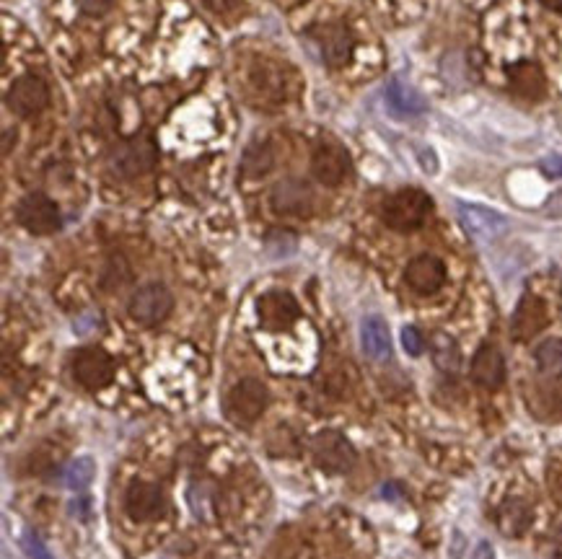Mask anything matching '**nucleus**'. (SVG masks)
Masks as SVG:
<instances>
[{"label": "nucleus", "instance_id": "1", "mask_svg": "<svg viewBox=\"0 0 562 559\" xmlns=\"http://www.w3.org/2000/svg\"><path fill=\"white\" fill-rule=\"evenodd\" d=\"M430 210H433V200L425 195L423 189H399L397 195L384 202L381 215H384V223L392 231L412 233L428 220Z\"/></svg>", "mask_w": 562, "mask_h": 559}, {"label": "nucleus", "instance_id": "2", "mask_svg": "<svg viewBox=\"0 0 562 559\" xmlns=\"http://www.w3.org/2000/svg\"><path fill=\"white\" fill-rule=\"evenodd\" d=\"M270 404V391L257 378H244L226 396V415L236 425H254Z\"/></svg>", "mask_w": 562, "mask_h": 559}, {"label": "nucleus", "instance_id": "3", "mask_svg": "<svg viewBox=\"0 0 562 559\" xmlns=\"http://www.w3.org/2000/svg\"><path fill=\"white\" fill-rule=\"evenodd\" d=\"M158 148L151 138H133L125 143L114 145L109 153V171L122 179L143 176L156 166Z\"/></svg>", "mask_w": 562, "mask_h": 559}, {"label": "nucleus", "instance_id": "4", "mask_svg": "<svg viewBox=\"0 0 562 559\" xmlns=\"http://www.w3.org/2000/svg\"><path fill=\"white\" fill-rule=\"evenodd\" d=\"M174 308V296L171 290L161 283H148L140 285L130 296V303H127V311L133 316L138 324H146V327H156L166 316L171 314Z\"/></svg>", "mask_w": 562, "mask_h": 559}, {"label": "nucleus", "instance_id": "5", "mask_svg": "<svg viewBox=\"0 0 562 559\" xmlns=\"http://www.w3.org/2000/svg\"><path fill=\"white\" fill-rule=\"evenodd\" d=\"M311 39L316 42L322 60L329 68H342L350 63L353 57V32L342 21H329V24H319L311 29Z\"/></svg>", "mask_w": 562, "mask_h": 559}, {"label": "nucleus", "instance_id": "6", "mask_svg": "<svg viewBox=\"0 0 562 559\" xmlns=\"http://www.w3.org/2000/svg\"><path fill=\"white\" fill-rule=\"evenodd\" d=\"M6 104L19 117H37L50 104V88H47V83L39 76L26 73V76L16 78L13 86L8 88Z\"/></svg>", "mask_w": 562, "mask_h": 559}, {"label": "nucleus", "instance_id": "7", "mask_svg": "<svg viewBox=\"0 0 562 559\" xmlns=\"http://www.w3.org/2000/svg\"><path fill=\"white\" fill-rule=\"evenodd\" d=\"M311 453L324 472H348L355 464V448L348 438L337 430H324L311 440Z\"/></svg>", "mask_w": 562, "mask_h": 559}, {"label": "nucleus", "instance_id": "8", "mask_svg": "<svg viewBox=\"0 0 562 559\" xmlns=\"http://www.w3.org/2000/svg\"><path fill=\"white\" fill-rule=\"evenodd\" d=\"M311 174L316 182L327 184V187H337L348 179L350 174V156L335 140H324L316 145L314 156H311Z\"/></svg>", "mask_w": 562, "mask_h": 559}, {"label": "nucleus", "instance_id": "9", "mask_svg": "<svg viewBox=\"0 0 562 559\" xmlns=\"http://www.w3.org/2000/svg\"><path fill=\"white\" fill-rule=\"evenodd\" d=\"M16 218L26 231L37 233V236H47V233H55L60 228V210L42 192L26 195L16 208Z\"/></svg>", "mask_w": 562, "mask_h": 559}, {"label": "nucleus", "instance_id": "10", "mask_svg": "<svg viewBox=\"0 0 562 559\" xmlns=\"http://www.w3.org/2000/svg\"><path fill=\"white\" fill-rule=\"evenodd\" d=\"M70 368H73V376H76L78 384L91 391L104 389L114 376L112 358L104 350H99V347H83V350H78L73 355Z\"/></svg>", "mask_w": 562, "mask_h": 559}, {"label": "nucleus", "instance_id": "11", "mask_svg": "<svg viewBox=\"0 0 562 559\" xmlns=\"http://www.w3.org/2000/svg\"><path fill=\"white\" fill-rule=\"evenodd\" d=\"M125 510L133 521H156L166 513L164 490L153 482H140L135 479L125 492Z\"/></svg>", "mask_w": 562, "mask_h": 559}, {"label": "nucleus", "instance_id": "12", "mask_svg": "<svg viewBox=\"0 0 562 559\" xmlns=\"http://www.w3.org/2000/svg\"><path fill=\"white\" fill-rule=\"evenodd\" d=\"M257 311L262 327L270 329V332L291 329L298 319L296 298L291 293H285V290H270V293H265L257 301Z\"/></svg>", "mask_w": 562, "mask_h": 559}, {"label": "nucleus", "instance_id": "13", "mask_svg": "<svg viewBox=\"0 0 562 559\" xmlns=\"http://www.w3.org/2000/svg\"><path fill=\"white\" fill-rule=\"evenodd\" d=\"M456 210H459L461 226L467 228L474 239L493 241L508 231V218L495 213V210L482 208V205H469V202H459Z\"/></svg>", "mask_w": 562, "mask_h": 559}, {"label": "nucleus", "instance_id": "14", "mask_svg": "<svg viewBox=\"0 0 562 559\" xmlns=\"http://www.w3.org/2000/svg\"><path fill=\"white\" fill-rule=\"evenodd\" d=\"M270 202L275 213L304 218V215H309L314 210V192L301 179H285V182L275 184Z\"/></svg>", "mask_w": 562, "mask_h": 559}, {"label": "nucleus", "instance_id": "15", "mask_svg": "<svg viewBox=\"0 0 562 559\" xmlns=\"http://www.w3.org/2000/svg\"><path fill=\"white\" fill-rule=\"evenodd\" d=\"M405 280L417 296H433L446 283V267L433 254H420V257H415L407 264Z\"/></svg>", "mask_w": 562, "mask_h": 559}, {"label": "nucleus", "instance_id": "16", "mask_svg": "<svg viewBox=\"0 0 562 559\" xmlns=\"http://www.w3.org/2000/svg\"><path fill=\"white\" fill-rule=\"evenodd\" d=\"M547 306L542 298L537 296H524L518 301L516 311L511 319V334L516 342H526L531 337H537L544 327H547Z\"/></svg>", "mask_w": 562, "mask_h": 559}, {"label": "nucleus", "instance_id": "17", "mask_svg": "<svg viewBox=\"0 0 562 559\" xmlns=\"http://www.w3.org/2000/svg\"><path fill=\"white\" fill-rule=\"evenodd\" d=\"M472 378L474 384L485 386V389H498L506 378V360L500 355L498 347L482 345L472 360Z\"/></svg>", "mask_w": 562, "mask_h": 559}, {"label": "nucleus", "instance_id": "18", "mask_svg": "<svg viewBox=\"0 0 562 559\" xmlns=\"http://www.w3.org/2000/svg\"><path fill=\"white\" fill-rule=\"evenodd\" d=\"M508 83H511V91L521 99L537 101L542 99L544 91H547V81H544V73L537 63H516L508 68Z\"/></svg>", "mask_w": 562, "mask_h": 559}, {"label": "nucleus", "instance_id": "19", "mask_svg": "<svg viewBox=\"0 0 562 559\" xmlns=\"http://www.w3.org/2000/svg\"><path fill=\"white\" fill-rule=\"evenodd\" d=\"M360 342H363V350L371 360L376 363H384L392 355V337H389V327L386 321L379 316H368L363 321V329H360Z\"/></svg>", "mask_w": 562, "mask_h": 559}, {"label": "nucleus", "instance_id": "20", "mask_svg": "<svg viewBox=\"0 0 562 559\" xmlns=\"http://www.w3.org/2000/svg\"><path fill=\"white\" fill-rule=\"evenodd\" d=\"M386 101H389V107L397 114H402V117H412V114L425 112L423 96L417 94L415 88L402 81V78H394V81L389 83V88H386Z\"/></svg>", "mask_w": 562, "mask_h": 559}, {"label": "nucleus", "instance_id": "21", "mask_svg": "<svg viewBox=\"0 0 562 559\" xmlns=\"http://www.w3.org/2000/svg\"><path fill=\"white\" fill-rule=\"evenodd\" d=\"M275 166V153H272V145L267 140H254L244 151L241 158V174L247 179H259V176H267Z\"/></svg>", "mask_w": 562, "mask_h": 559}, {"label": "nucleus", "instance_id": "22", "mask_svg": "<svg viewBox=\"0 0 562 559\" xmlns=\"http://www.w3.org/2000/svg\"><path fill=\"white\" fill-rule=\"evenodd\" d=\"M498 526L506 536H521L531 526V510L524 500H508L498 513Z\"/></svg>", "mask_w": 562, "mask_h": 559}, {"label": "nucleus", "instance_id": "23", "mask_svg": "<svg viewBox=\"0 0 562 559\" xmlns=\"http://www.w3.org/2000/svg\"><path fill=\"white\" fill-rule=\"evenodd\" d=\"M430 352H433V363H436L438 371L443 373H456L461 365V352L459 345L454 342V337L449 334H436L433 342H430Z\"/></svg>", "mask_w": 562, "mask_h": 559}, {"label": "nucleus", "instance_id": "24", "mask_svg": "<svg viewBox=\"0 0 562 559\" xmlns=\"http://www.w3.org/2000/svg\"><path fill=\"white\" fill-rule=\"evenodd\" d=\"M96 477V464L94 459H89V456H81V459H73L68 466H65L63 472V484L68 487V490H86L91 482H94Z\"/></svg>", "mask_w": 562, "mask_h": 559}, {"label": "nucleus", "instance_id": "25", "mask_svg": "<svg viewBox=\"0 0 562 559\" xmlns=\"http://www.w3.org/2000/svg\"><path fill=\"white\" fill-rule=\"evenodd\" d=\"M539 371L547 376H560L562 373V340H544L534 352Z\"/></svg>", "mask_w": 562, "mask_h": 559}, {"label": "nucleus", "instance_id": "26", "mask_svg": "<svg viewBox=\"0 0 562 559\" xmlns=\"http://www.w3.org/2000/svg\"><path fill=\"white\" fill-rule=\"evenodd\" d=\"M252 86L257 96H275V101H283L278 91H272V86L285 91V81L280 73H267V68H262V73H259V68L252 70Z\"/></svg>", "mask_w": 562, "mask_h": 559}, {"label": "nucleus", "instance_id": "27", "mask_svg": "<svg viewBox=\"0 0 562 559\" xmlns=\"http://www.w3.org/2000/svg\"><path fill=\"white\" fill-rule=\"evenodd\" d=\"M402 347H405L407 355H412V358L423 355V350H425L423 334L417 332L415 327H405V329H402Z\"/></svg>", "mask_w": 562, "mask_h": 559}, {"label": "nucleus", "instance_id": "28", "mask_svg": "<svg viewBox=\"0 0 562 559\" xmlns=\"http://www.w3.org/2000/svg\"><path fill=\"white\" fill-rule=\"evenodd\" d=\"M76 3L86 16H104L114 6V0H76Z\"/></svg>", "mask_w": 562, "mask_h": 559}, {"label": "nucleus", "instance_id": "29", "mask_svg": "<svg viewBox=\"0 0 562 559\" xmlns=\"http://www.w3.org/2000/svg\"><path fill=\"white\" fill-rule=\"evenodd\" d=\"M24 549H26V554L32 559H52L50 557V552L45 549V544L37 539L34 534H26V539H24Z\"/></svg>", "mask_w": 562, "mask_h": 559}, {"label": "nucleus", "instance_id": "30", "mask_svg": "<svg viewBox=\"0 0 562 559\" xmlns=\"http://www.w3.org/2000/svg\"><path fill=\"white\" fill-rule=\"evenodd\" d=\"M542 171L552 179H562V156H550L542 161Z\"/></svg>", "mask_w": 562, "mask_h": 559}, {"label": "nucleus", "instance_id": "31", "mask_svg": "<svg viewBox=\"0 0 562 559\" xmlns=\"http://www.w3.org/2000/svg\"><path fill=\"white\" fill-rule=\"evenodd\" d=\"M544 213L550 215V218H562V192H557V195L550 197V202H547Z\"/></svg>", "mask_w": 562, "mask_h": 559}, {"label": "nucleus", "instance_id": "32", "mask_svg": "<svg viewBox=\"0 0 562 559\" xmlns=\"http://www.w3.org/2000/svg\"><path fill=\"white\" fill-rule=\"evenodd\" d=\"M205 3H208V6L213 8L215 13H228L231 8H236V3H239V0H205Z\"/></svg>", "mask_w": 562, "mask_h": 559}, {"label": "nucleus", "instance_id": "33", "mask_svg": "<svg viewBox=\"0 0 562 559\" xmlns=\"http://www.w3.org/2000/svg\"><path fill=\"white\" fill-rule=\"evenodd\" d=\"M472 559H495L493 547H490L487 541H480V544H477V549H474Z\"/></svg>", "mask_w": 562, "mask_h": 559}, {"label": "nucleus", "instance_id": "34", "mask_svg": "<svg viewBox=\"0 0 562 559\" xmlns=\"http://www.w3.org/2000/svg\"><path fill=\"white\" fill-rule=\"evenodd\" d=\"M11 140L16 143V132L6 130V135H3V156H8V153H11Z\"/></svg>", "mask_w": 562, "mask_h": 559}, {"label": "nucleus", "instance_id": "35", "mask_svg": "<svg viewBox=\"0 0 562 559\" xmlns=\"http://www.w3.org/2000/svg\"><path fill=\"white\" fill-rule=\"evenodd\" d=\"M542 6H547V8H552V11H560L562 8V0H539Z\"/></svg>", "mask_w": 562, "mask_h": 559}, {"label": "nucleus", "instance_id": "36", "mask_svg": "<svg viewBox=\"0 0 562 559\" xmlns=\"http://www.w3.org/2000/svg\"><path fill=\"white\" fill-rule=\"evenodd\" d=\"M555 554L562 559V528L557 531V536H555Z\"/></svg>", "mask_w": 562, "mask_h": 559}, {"label": "nucleus", "instance_id": "37", "mask_svg": "<svg viewBox=\"0 0 562 559\" xmlns=\"http://www.w3.org/2000/svg\"><path fill=\"white\" fill-rule=\"evenodd\" d=\"M293 559H314V554H311L309 549H301V552H298Z\"/></svg>", "mask_w": 562, "mask_h": 559}]
</instances>
